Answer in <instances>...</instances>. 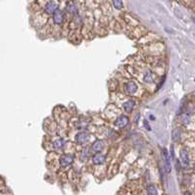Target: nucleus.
I'll return each mask as SVG.
<instances>
[{
  "instance_id": "obj_9",
  "label": "nucleus",
  "mask_w": 195,
  "mask_h": 195,
  "mask_svg": "<svg viewBox=\"0 0 195 195\" xmlns=\"http://www.w3.org/2000/svg\"><path fill=\"white\" fill-rule=\"evenodd\" d=\"M163 154H164V160H165V171H166V173H171V171H172L170 155H169L167 149L163 150Z\"/></svg>"
},
{
  "instance_id": "obj_12",
  "label": "nucleus",
  "mask_w": 195,
  "mask_h": 195,
  "mask_svg": "<svg viewBox=\"0 0 195 195\" xmlns=\"http://www.w3.org/2000/svg\"><path fill=\"white\" fill-rule=\"evenodd\" d=\"M65 143L66 142H65L64 138H57L53 142V147H54V149L59 150V149H62L63 147L65 146Z\"/></svg>"
},
{
  "instance_id": "obj_20",
  "label": "nucleus",
  "mask_w": 195,
  "mask_h": 195,
  "mask_svg": "<svg viewBox=\"0 0 195 195\" xmlns=\"http://www.w3.org/2000/svg\"><path fill=\"white\" fill-rule=\"evenodd\" d=\"M149 118H150V120H152V121H154V120H155V117H154V116H153V115H151Z\"/></svg>"
},
{
  "instance_id": "obj_18",
  "label": "nucleus",
  "mask_w": 195,
  "mask_h": 195,
  "mask_svg": "<svg viewBox=\"0 0 195 195\" xmlns=\"http://www.w3.org/2000/svg\"><path fill=\"white\" fill-rule=\"evenodd\" d=\"M113 4L116 9H122L123 8V0H112Z\"/></svg>"
},
{
  "instance_id": "obj_7",
  "label": "nucleus",
  "mask_w": 195,
  "mask_h": 195,
  "mask_svg": "<svg viewBox=\"0 0 195 195\" xmlns=\"http://www.w3.org/2000/svg\"><path fill=\"white\" fill-rule=\"evenodd\" d=\"M180 157H181V162L184 168H187L189 166V155L188 152L185 149H181V153H180Z\"/></svg>"
},
{
  "instance_id": "obj_16",
  "label": "nucleus",
  "mask_w": 195,
  "mask_h": 195,
  "mask_svg": "<svg viewBox=\"0 0 195 195\" xmlns=\"http://www.w3.org/2000/svg\"><path fill=\"white\" fill-rule=\"evenodd\" d=\"M147 194L148 195H158V190H157L156 186L151 184V185L147 187Z\"/></svg>"
},
{
  "instance_id": "obj_21",
  "label": "nucleus",
  "mask_w": 195,
  "mask_h": 195,
  "mask_svg": "<svg viewBox=\"0 0 195 195\" xmlns=\"http://www.w3.org/2000/svg\"><path fill=\"white\" fill-rule=\"evenodd\" d=\"M184 195H192V194H191L190 192H188V191H186L185 193H184Z\"/></svg>"
},
{
  "instance_id": "obj_11",
  "label": "nucleus",
  "mask_w": 195,
  "mask_h": 195,
  "mask_svg": "<svg viewBox=\"0 0 195 195\" xmlns=\"http://www.w3.org/2000/svg\"><path fill=\"white\" fill-rule=\"evenodd\" d=\"M105 160H106L105 156L100 153H95L92 156V162L95 165H103L105 163Z\"/></svg>"
},
{
  "instance_id": "obj_5",
  "label": "nucleus",
  "mask_w": 195,
  "mask_h": 195,
  "mask_svg": "<svg viewBox=\"0 0 195 195\" xmlns=\"http://www.w3.org/2000/svg\"><path fill=\"white\" fill-rule=\"evenodd\" d=\"M57 9H58V4L55 1H49L45 5L44 12L48 15H53Z\"/></svg>"
},
{
  "instance_id": "obj_1",
  "label": "nucleus",
  "mask_w": 195,
  "mask_h": 195,
  "mask_svg": "<svg viewBox=\"0 0 195 195\" xmlns=\"http://www.w3.org/2000/svg\"><path fill=\"white\" fill-rule=\"evenodd\" d=\"M124 90L125 93L128 95H133L138 90V86L134 81H129L125 83L124 86Z\"/></svg>"
},
{
  "instance_id": "obj_10",
  "label": "nucleus",
  "mask_w": 195,
  "mask_h": 195,
  "mask_svg": "<svg viewBox=\"0 0 195 195\" xmlns=\"http://www.w3.org/2000/svg\"><path fill=\"white\" fill-rule=\"evenodd\" d=\"M134 107H135V101H134V100H133V99L126 100V101L123 104L124 111L125 112H128V113L133 112V110Z\"/></svg>"
},
{
  "instance_id": "obj_14",
  "label": "nucleus",
  "mask_w": 195,
  "mask_h": 195,
  "mask_svg": "<svg viewBox=\"0 0 195 195\" xmlns=\"http://www.w3.org/2000/svg\"><path fill=\"white\" fill-rule=\"evenodd\" d=\"M89 156H90V151H89V149L84 148V149L82 150V152H81V159H82V161H83V162L87 161Z\"/></svg>"
},
{
  "instance_id": "obj_13",
  "label": "nucleus",
  "mask_w": 195,
  "mask_h": 195,
  "mask_svg": "<svg viewBox=\"0 0 195 195\" xmlns=\"http://www.w3.org/2000/svg\"><path fill=\"white\" fill-rule=\"evenodd\" d=\"M155 81V78H154V75H153V73H151V72H146L144 74V76H143V82H147V83H152V82H154Z\"/></svg>"
},
{
  "instance_id": "obj_3",
  "label": "nucleus",
  "mask_w": 195,
  "mask_h": 195,
  "mask_svg": "<svg viewBox=\"0 0 195 195\" xmlns=\"http://www.w3.org/2000/svg\"><path fill=\"white\" fill-rule=\"evenodd\" d=\"M89 139H90V135H89V133H86V131H80V133L76 135V141L80 144L86 143V142L89 141Z\"/></svg>"
},
{
  "instance_id": "obj_19",
  "label": "nucleus",
  "mask_w": 195,
  "mask_h": 195,
  "mask_svg": "<svg viewBox=\"0 0 195 195\" xmlns=\"http://www.w3.org/2000/svg\"><path fill=\"white\" fill-rule=\"evenodd\" d=\"M143 124H144V125H145V128H146V129H148V130H151V128L149 126V125H148V122H147L146 120H144L143 121Z\"/></svg>"
},
{
  "instance_id": "obj_4",
  "label": "nucleus",
  "mask_w": 195,
  "mask_h": 195,
  "mask_svg": "<svg viewBox=\"0 0 195 195\" xmlns=\"http://www.w3.org/2000/svg\"><path fill=\"white\" fill-rule=\"evenodd\" d=\"M129 122V120L128 116L122 115V116H120L119 118H117V120L115 121V125L119 129H124L125 126L128 125Z\"/></svg>"
},
{
  "instance_id": "obj_15",
  "label": "nucleus",
  "mask_w": 195,
  "mask_h": 195,
  "mask_svg": "<svg viewBox=\"0 0 195 195\" xmlns=\"http://www.w3.org/2000/svg\"><path fill=\"white\" fill-rule=\"evenodd\" d=\"M67 9H68V11H69L70 13H72V14L77 15V13H78V9H77V7H76V5L74 4L73 2H70L69 4H68Z\"/></svg>"
},
{
  "instance_id": "obj_8",
  "label": "nucleus",
  "mask_w": 195,
  "mask_h": 195,
  "mask_svg": "<svg viewBox=\"0 0 195 195\" xmlns=\"http://www.w3.org/2000/svg\"><path fill=\"white\" fill-rule=\"evenodd\" d=\"M53 21L54 23L57 25H61L64 21V13H63L62 10L57 9L53 14Z\"/></svg>"
},
{
  "instance_id": "obj_2",
  "label": "nucleus",
  "mask_w": 195,
  "mask_h": 195,
  "mask_svg": "<svg viewBox=\"0 0 195 195\" xmlns=\"http://www.w3.org/2000/svg\"><path fill=\"white\" fill-rule=\"evenodd\" d=\"M60 166L62 168H67L73 164L74 162V155L72 153H65L63 154L60 158Z\"/></svg>"
},
{
  "instance_id": "obj_6",
  "label": "nucleus",
  "mask_w": 195,
  "mask_h": 195,
  "mask_svg": "<svg viewBox=\"0 0 195 195\" xmlns=\"http://www.w3.org/2000/svg\"><path fill=\"white\" fill-rule=\"evenodd\" d=\"M104 148V141L102 139H96L91 145V150L94 153H100Z\"/></svg>"
},
{
  "instance_id": "obj_22",
  "label": "nucleus",
  "mask_w": 195,
  "mask_h": 195,
  "mask_svg": "<svg viewBox=\"0 0 195 195\" xmlns=\"http://www.w3.org/2000/svg\"><path fill=\"white\" fill-rule=\"evenodd\" d=\"M193 171H194V173H195V164H194V166H193Z\"/></svg>"
},
{
  "instance_id": "obj_17",
  "label": "nucleus",
  "mask_w": 195,
  "mask_h": 195,
  "mask_svg": "<svg viewBox=\"0 0 195 195\" xmlns=\"http://www.w3.org/2000/svg\"><path fill=\"white\" fill-rule=\"evenodd\" d=\"M181 138V131L178 130V129H176V130H173V141H178Z\"/></svg>"
}]
</instances>
